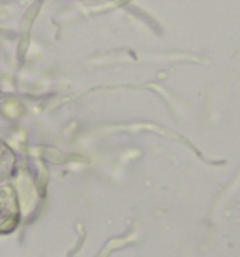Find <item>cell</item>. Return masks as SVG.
I'll use <instances>...</instances> for the list:
<instances>
[{
  "mask_svg": "<svg viewBox=\"0 0 240 257\" xmlns=\"http://www.w3.org/2000/svg\"><path fill=\"white\" fill-rule=\"evenodd\" d=\"M15 165H17V160H15L14 150L0 139V184H4L6 180L14 177Z\"/></svg>",
  "mask_w": 240,
  "mask_h": 257,
  "instance_id": "cell-2",
  "label": "cell"
},
{
  "mask_svg": "<svg viewBox=\"0 0 240 257\" xmlns=\"http://www.w3.org/2000/svg\"><path fill=\"white\" fill-rule=\"evenodd\" d=\"M21 223V205L14 186L0 184V235H10Z\"/></svg>",
  "mask_w": 240,
  "mask_h": 257,
  "instance_id": "cell-1",
  "label": "cell"
}]
</instances>
